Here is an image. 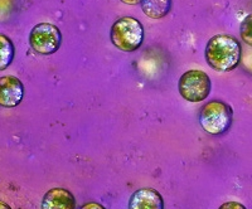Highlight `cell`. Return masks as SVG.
<instances>
[{
  "label": "cell",
  "instance_id": "13",
  "mask_svg": "<svg viewBox=\"0 0 252 209\" xmlns=\"http://www.w3.org/2000/svg\"><path fill=\"white\" fill-rule=\"evenodd\" d=\"M81 209H106L102 204L96 203V202H90V203H86L85 206L81 207Z\"/></svg>",
  "mask_w": 252,
  "mask_h": 209
},
{
  "label": "cell",
  "instance_id": "10",
  "mask_svg": "<svg viewBox=\"0 0 252 209\" xmlns=\"http://www.w3.org/2000/svg\"><path fill=\"white\" fill-rule=\"evenodd\" d=\"M14 56L15 47L10 38L0 33V71H4L12 64Z\"/></svg>",
  "mask_w": 252,
  "mask_h": 209
},
{
  "label": "cell",
  "instance_id": "8",
  "mask_svg": "<svg viewBox=\"0 0 252 209\" xmlns=\"http://www.w3.org/2000/svg\"><path fill=\"white\" fill-rule=\"evenodd\" d=\"M42 209H76V198L69 190L53 188L44 194Z\"/></svg>",
  "mask_w": 252,
  "mask_h": 209
},
{
  "label": "cell",
  "instance_id": "5",
  "mask_svg": "<svg viewBox=\"0 0 252 209\" xmlns=\"http://www.w3.org/2000/svg\"><path fill=\"white\" fill-rule=\"evenodd\" d=\"M29 44L38 55H53L62 44V33L55 24L39 23L29 33Z\"/></svg>",
  "mask_w": 252,
  "mask_h": 209
},
{
  "label": "cell",
  "instance_id": "7",
  "mask_svg": "<svg viewBox=\"0 0 252 209\" xmlns=\"http://www.w3.org/2000/svg\"><path fill=\"white\" fill-rule=\"evenodd\" d=\"M129 209H164V199L155 189L144 188L131 195Z\"/></svg>",
  "mask_w": 252,
  "mask_h": 209
},
{
  "label": "cell",
  "instance_id": "12",
  "mask_svg": "<svg viewBox=\"0 0 252 209\" xmlns=\"http://www.w3.org/2000/svg\"><path fill=\"white\" fill-rule=\"evenodd\" d=\"M218 209H247L244 204L238 203V202H226Z\"/></svg>",
  "mask_w": 252,
  "mask_h": 209
},
{
  "label": "cell",
  "instance_id": "2",
  "mask_svg": "<svg viewBox=\"0 0 252 209\" xmlns=\"http://www.w3.org/2000/svg\"><path fill=\"white\" fill-rule=\"evenodd\" d=\"M110 40L119 51L131 53L138 51L144 42V27L134 17H123L112 24Z\"/></svg>",
  "mask_w": 252,
  "mask_h": 209
},
{
  "label": "cell",
  "instance_id": "3",
  "mask_svg": "<svg viewBox=\"0 0 252 209\" xmlns=\"http://www.w3.org/2000/svg\"><path fill=\"white\" fill-rule=\"evenodd\" d=\"M232 107L220 100L208 101L199 110V123L211 135H222L232 125Z\"/></svg>",
  "mask_w": 252,
  "mask_h": 209
},
{
  "label": "cell",
  "instance_id": "4",
  "mask_svg": "<svg viewBox=\"0 0 252 209\" xmlns=\"http://www.w3.org/2000/svg\"><path fill=\"white\" fill-rule=\"evenodd\" d=\"M212 82L204 71L189 69L184 72L178 82V91L189 102H201L211 93Z\"/></svg>",
  "mask_w": 252,
  "mask_h": 209
},
{
  "label": "cell",
  "instance_id": "6",
  "mask_svg": "<svg viewBox=\"0 0 252 209\" xmlns=\"http://www.w3.org/2000/svg\"><path fill=\"white\" fill-rule=\"evenodd\" d=\"M24 97V86L15 76L0 77V106L13 109L20 105Z\"/></svg>",
  "mask_w": 252,
  "mask_h": 209
},
{
  "label": "cell",
  "instance_id": "11",
  "mask_svg": "<svg viewBox=\"0 0 252 209\" xmlns=\"http://www.w3.org/2000/svg\"><path fill=\"white\" fill-rule=\"evenodd\" d=\"M240 37L245 43L252 47V13L242 20L240 26Z\"/></svg>",
  "mask_w": 252,
  "mask_h": 209
},
{
  "label": "cell",
  "instance_id": "14",
  "mask_svg": "<svg viewBox=\"0 0 252 209\" xmlns=\"http://www.w3.org/2000/svg\"><path fill=\"white\" fill-rule=\"evenodd\" d=\"M120 1L126 5H138L141 3V0H120Z\"/></svg>",
  "mask_w": 252,
  "mask_h": 209
},
{
  "label": "cell",
  "instance_id": "9",
  "mask_svg": "<svg viewBox=\"0 0 252 209\" xmlns=\"http://www.w3.org/2000/svg\"><path fill=\"white\" fill-rule=\"evenodd\" d=\"M172 0H141L140 6L144 14L150 19H163L172 10Z\"/></svg>",
  "mask_w": 252,
  "mask_h": 209
},
{
  "label": "cell",
  "instance_id": "1",
  "mask_svg": "<svg viewBox=\"0 0 252 209\" xmlns=\"http://www.w3.org/2000/svg\"><path fill=\"white\" fill-rule=\"evenodd\" d=\"M207 63L218 72H231L240 64L242 47L235 37L217 34L207 42L204 49Z\"/></svg>",
  "mask_w": 252,
  "mask_h": 209
},
{
  "label": "cell",
  "instance_id": "15",
  "mask_svg": "<svg viewBox=\"0 0 252 209\" xmlns=\"http://www.w3.org/2000/svg\"><path fill=\"white\" fill-rule=\"evenodd\" d=\"M0 209H12L9 207V204H6L5 202H0Z\"/></svg>",
  "mask_w": 252,
  "mask_h": 209
}]
</instances>
